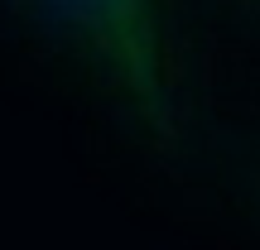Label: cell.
<instances>
[{
	"label": "cell",
	"instance_id": "1",
	"mask_svg": "<svg viewBox=\"0 0 260 250\" xmlns=\"http://www.w3.org/2000/svg\"><path fill=\"white\" fill-rule=\"evenodd\" d=\"M44 77L149 168H188L207 116L188 92L183 0H0Z\"/></svg>",
	"mask_w": 260,
	"mask_h": 250
},
{
	"label": "cell",
	"instance_id": "3",
	"mask_svg": "<svg viewBox=\"0 0 260 250\" xmlns=\"http://www.w3.org/2000/svg\"><path fill=\"white\" fill-rule=\"evenodd\" d=\"M212 15L222 19L232 34L260 44V0H212Z\"/></svg>",
	"mask_w": 260,
	"mask_h": 250
},
{
	"label": "cell",
	"instance_id": "2",
	"mask_svg": "<svg viewBox=\"0 0 260 250\" xmlns=\"http://www.w3.org/2000/svg\"><path fill=\"white\" fill-rule=\"evenodd\" d=\"M188 173L212 183L236 212V222L260 241V111L236 116L226 125L203 121Z\"/></svg>",
	"mask_w": 260,
	"mask_h": 250
}]
</instances>
